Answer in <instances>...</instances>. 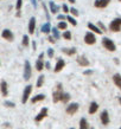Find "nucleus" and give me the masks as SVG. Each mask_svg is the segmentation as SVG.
<instances>
[{"instance_id": "1", "label": "nucleus", "mask_w": 121, "mask_h": 129, "mask_svg": "<svg viewBox=\"0 0 121 129\" xmlns=\"http://www.w3.org/2000/svg\"><path fill=\"white\" fill-rule=\"evenodd\" d=\"M63 94H64V91H63L62 83H57L55 86V90L52 92V101H54V103H57V102L61 101Z\"/></svg>"}, {"instance_id": "2", "label": "nucleus", "mask_w": 121, "mask_h": 129, "mask_svg": "<svg viewBox=\"0 0 121 129\" xmlns=\"http://www.w3.org/2000/svg\"><path fill=\"white\" fill-rule=\"evenodd\" d=\"M102 45L105 46L106 50L110 51V52H114V51L116 50V45L114 44V42L112 39H109V38H107V37H105L102 39Z\"/></svg>"}, {"instance_id": "3", "label": "nucleus", "mask_w": 121, "mask_h": 129, "mask_svg": "<svg viewBox=\"0 0 121 129\" xmlns=\"http://www.w3.org/2000/svg\"><path fill=\"white\" fill-rule=\"evenodd\" d=\"M109 30L113 32L121 31V18H115L110 21L109 24Z\"/></svg>"}, {"instance_id": "4", "label": "nucleus", "mask_w": 121, "mask_h": 129, "mask_svg": "<svg viewBox=\"0 0 121 129\" xmlns=\"http://www.w3.org/2000/svg\"><path fill=\"white\" fill-rule=\"evenodd\" d=\"M31 75H32V68H31V64L29 60L25 62L24 64V79L25 81H29L31 78Z\"/></svg>"}, {"instance_id": "5", "label": "nucleus", "mask_w": 121, "mask_h": 129, "mask_svg": "<svg viewBox=\"0 0 121 129\" xmlns=\"http://www.w3.org/2000/svg\"><path fill=\"white\" fill-rule=\"evenodd\" d=\"M84 43L88 44V45H94V44L96 43V37H95V35H94L93 32L88 31L84 35Z\"/></svg>"}, {"instance_id": "6", "label": "nucleus", "mask_w": 121, "mask_h": 129, "mask_svg": "<svg viewBox=\"0 0 121 129\" xmlns=\"http://www.w3.org/2000/svg\"><path fill=\"white\" fill-rule=\"evenodd\" d=\"M32 92V85H26L25 86V89H24V92H23V97H21V103L25 104L26 102L29 101V97H30V95Z\"/></svg>"}, {"instance_id": "7", "label": "nucleus", "mask_w": 121, "mask_h": 129, "mask_svg": "<svg viewBox=\"0 0 121 129\" xmlns=\"http://www.w3.org/2000/svg\"><path fill=\"white\" fill-rule=\"evenodd\" d=\"M78 108H80V106H78V103H70L69 106L66 107V114L68 115H75V114L78 111Z\"/></svg>"}, {"instance_id": "8", "label": "nucleus", "mask_w": 121, "mask_h": 129, "mask_svg": "<svg viewBox=\"0 0 121 129\" xmlns=\"http://www.w3.org/2000/svg\"><path fill=\"white\" fill-rule=\"evenodd\" d=\"M47 111H49V110H47V108H45V107H44V108H42V110L39 111V114H37V116L35 117V121L36 122L43 121L44 118L47 116Z\"/></svg>"}, {"instance_id": "9", "label": "nucleus", "mask_w": 121, "mask_h": 129, "mask_svg": "<svg viewBox=\"0 0 121 129\" xmlns=\"http://www.w3.org/2000/svg\"><path fill=\"white\" fill-rule=\"evenodd\" d=\"M1 37L4 38V39L8 40V42H12V40L14 39V36L12 33L11 30H8V28H5L4 31L1 32Z\"/></svg>"}, {"instance_id": "10", "label": "nucleus", "mask_w": 121, "mask_h": 129, "mask_svg": "<svg viewBox=\"0 0 121 129\" xmlns=\"http://www.w3.org/2000/svg\"><path fill=\"white\" fill-rule=\"evenodd\" d=\"M43 58H44V53H40V55H39V57H38V59L36 60V70H37V71H42L44 69Z\"/></svg>"}, {"instance_id": "11", "label": "nucleus", "mask_w": 121, "mask_h": 129, "mask_svg": "<svg viewBox=\"0 0 121 129\" xmlns=\"http://www.w3.org/2000/svg\"><path fill=\"white\" fill-rule=\"evenodd\" d=\"M65 67V62H64V59L63 58H58L57 59V62H56V65H55V69L54 71L55 72H59V71H62Z\"/></svg>"}, {"instance_id": "12", "label": "nucleus", "mask_w": 121, "mask_h": 129, "mask_svg": "<svg viewBox=\"0 0 121 129\" xmlns=\"http://www.w3.org/2000/svg\"><path fill=\"white\" fill-rule=\"evenodd\" d=\"M110 3V0H95L94 6L96 8H105L108 6V4Z\"/></svg>"}, {"instance_id": "13", "label": "nucleus", "mask_w": 121, "mask_h": 129, "mask_svg": "<svg viewBox=\"0 0 121 129\" xmlns=\"http://www.w3.org/2000/svg\"><path fill=\"white\" fill-rule=\"evenodd\" d=\"M0 91H1V95L6 97L8 95V85H7V82L6 81H1L0 82Z\"/></svg>"}, {"instance_id": "14", "label": "nucleus", "mask_w": 121, "mask_h": 129, "mask_svg": "<svg viewBox=\"0 0 121 129\" xmlns=\"http://www.w3.org/2000/svg\"><path fill=\"white\" fill-rule=\"evenodd\" d=\"M100 118H101V122L103 125H107L109 123V115H108V111L107 110H103L100 115Z\"/></svg>"}, {"instance_id": "15", "label": "nucleus", "mask_w": 121, "mask_h": 129, "mask_svg": "<svg viewBox=\"0 0 121 129\" xmlns=\"http://www.w3.org/2000/svg\"><path fill=\"white\" fill-rule=\"evenodd\" d=\"M76 60H77L78 65H81V67H89V60L87 59L86 56H78Z\"/></svg>"}, {"instance_id": "16", "label": "nucleus", "mask_w": 121, "mask_h": 129, "mask_svg": "<svg viewBox=\"0 0 121 129\" xmlns=\"http://www.w3.org/2000/svg\"><path fill=\"white\" fill-rule=\"evenodd\" d=\"M35 30H36V18L32 17L30 21H29V33L30 35H33L35 33Z\"/></svg>"}, {"instance_id": "17", "label": "nucleus", "mask_w": 121, "mask_h": 129, "mask_svg": "<svg viewBox=\"0 0 121 129\" xmlns=\"http://www.w3.org/2000/svg\"><path fill=\"white\" fill-rule=\"evenodd\" d=\"M88 28H89L91 32L96 33V35H102V31L100 30V27H99V26H96V25H94L93 23H89V24H88Z\"/></svg>"}, {"instance_id": "18", "label": "nucleus", "mask_w": 121, "mask_h": 129, "mask_svg": "<svg viewBox=\"0 0 121 129\" xmlns=\"http://www.w3.org/2000/svg\"><path fill=\"white\" fill-rule=\"evenodd\" d=\"M113 82H114V84L121 90V75H119V74L114 75L113 76Z\"/></svg>"}, {"instance_id": "19", "label": "nucleus", "mask_w": 121, "mask_h": 129, "mask_svg": "<svg viewBox=\"0 0 121 129\" xmlns=\"http://www.w3.org/2000/svg\"><path fill=\"white\" fill-rule=\"evenodd\" d=\"M45 100V95L43 94H39V95H36L35 97H32L31 98V103H37V102H40V101H44Z\"/></svg>"}, {"instance_id": "20", "label": "nucleus", "mask_w": 121, "mask_h": 129, "mask_svg": "<svg viewBox=\"0 0 121 129\" xmlns=\"http://www.w3.org/2000/svg\"><path fill=\"white\" fill-rule=\"evenodd\" d=\"M99 109V104L96 103V102H91L90 103V107H89V114L90 115H93V114H95L96 111H98Z\"/></svg>"}, {"instance_id": "21", "label": "nucleus", "mask_w": 121, "mask_h": 129, "mask_svg": "<svg viewBox=\"0 0 121 129\" xmlns=\"http://www.w3.org/2000/svg\"><path fill=\"white\" fill-rule=\"evenodd\" d=\"M49 6H50V12L51 13H54V14H57V12H58V6L54 3V1H49Z\"/></svg>"}, {"instance_id": "22", "label": "nucleus", "mask_w": 121, "mask_h": 129, "mask_svg": "<svg viewBox=\"0 0 121 129\" xmlns=\"http://www.w3.org/2000/svg\"><path fill=\"white\" fill-rule=\"evenodd\" d=\"M42 32L43 33H46V35H49L51 32V25H50V21H47V23H45L42 26Z\"/></svg>"}, {"instance_id": "23", "label": "nucleus", "mask_w": 121, "mask_h": 129, "mask_svg": "<svg viewBox=\"0 0 121 129\" xmlns=\"http://www.w3.org/2000/svg\"><path fill=\"white\" fill-rule=\"evenodd\" d=\"M63 53H65L68 56H74L76 53V49L75 47H70V49H63L62 50Z\"/></svg>"}, {"instance_id": "24", "label": "nucleus", "mask_w": 121, "mask_h": 129, "mask_svg": "<svg viewBox=\"0 0 121 129\" xmlns=\"http://www.w3.org/2000/svg\"><path fill=\"white\" fill-rule=\"evenodd\" d=\"M80 129H89L88 121L86 118H81V121H80Z\"/></svg>"}, {"instance_id": "25", "label": "nucleus", "mask_w": 121, "mask_h": 129, "mask_svg": "<svg viewBox=\"0 0 121 129\" xmlns=\"http://www.w3.org/2000/svg\"><path fill=\"white\" fill-rule=\"evenodd\" d=\"M44 79H45L44 75H40V76L38 77V79H37V82H36V85H37V88H42V86H43Z\"/></svg>"}, {"instance_id": "26", "label": "nucleus", "mask_w": 121, "mask_h": 129, "mask_svg": "<svg viewBox=\"0 0 121 129\" xmlns=\"http://www.w3.org/2000/svg\"><path fill=\"white\" fill-rule=\"evenodd\" d=\"M51 32H52V37H54L55 39H59V38H61V35H59L58 28L57 27H51Z\"/></svg>"}, {"instance_id": "27", "label": "nucleus", "mask_w": 121, "mask_h": 129, "mask_svg": "<svg viewBox=\"0 0 121 129\" xmlns=\"http://www.w3.org/2000/svg\"><path fill=\"white\" fill-rule=\"evenodd\" d=\"M66 27H68V23L66 21H59L58 24H57V28L58 30H66Z\"/></svg>"}, {"instance_id": "28", "label": "nucleus", "mask_w": 121, "mask_h": 129, "mask_svg": "<svg viewBox=\"0 0 121 129\" xmlns=\"http://www.w3.org/2000/svg\"><path fill=\"white\" fill-rule=\"evenodd\" d=\"M70 94H68V92H64L62 96V100H61V102H63V103H66V102L70 101Z\"/></svg>"}, {"instance_id": "29", "label": "nucleus", "mask_w": 121, "mask_h": 129, "mask_svg": "<svg viewBox=\"0 0 121 129\" xmlns=\"http://www.w3.org/2000/svg\"><path fill=\"white\" fill-rule=\"evenodd\" d=\"M29 45H30V38H29L28 35H25V36L23 37V46L28 47Z\"/></svg>"}, {"instance_id": "30", "label": "nucleus", "mask_w": 121, "mask_h": 129, "mask_svg": "<svg viewBox=\"0 0 121 129\" xmlns=\"http://www.w3.org/2000/svg\"><path fill=\"white\" fill-rule=\"evenodd\" d=\"M66 20H68V21H69V23H70L72 26H76V25H77V21H76V19H75L74 17L66 16Z\"/></svg>"}, {"instance_id": "31", "label": "nucleus", "mask_w": 121, "mask_h": 129, "mask_svg": "<svg viewBox=\"0 0 121 129\" xmlns=\"http://www.w3.org/2000/svg\"><path fill=\"white\" fill-rule=\"evenodd\" d=\"M63 38L66 40H70L71 39V32L70 31H68V30H65L64 31V33H63Z\"/></svg>"}, {"instance_id": "32", "label": "nucleus", "mask_w": 121, "mask_h": 129, "mask_svg": "<svg viewBox=\"0 0 121 129\" xmlns=\"http://www.w3.org/2000/svg\"><path fill=\"white\" fill-rule=\"evenodd\" d=\"M21 6H23V0H17V4H16V10L17 11H20Z\"/></svg>"}, {"instance_id": "33", "label": "nucleus", "mask_w": 121, "mask_h": 129, "mask_svg": "<svg viewBox=\"0 0 121 129\" xmlns=\"http://www.w3.org/2000/svg\"><path fill=\"white\" fill-rule=\"evenodd\" d=\"M69 13H71V16H72V17H77L78 16V11L76 10V8H70Z\"/></svg>"}, {"instance_id": "34", "label": "nucleus", "mask_w": 121, "mask_h": 129, "mask_svg": "<svg viewBox=\"0 0 121 129\" xmlns=\"http://www.w3.org/2000/svg\"><path fill=\"white\" fill-rule=\"evenodd\" d=\"M4 104H5L6 107H10V108H14V107H16V104H14L13 102H8V101H6Z\"/></svg>"}, {"instance_id": "35", "label": "nucleus", "mask_w": 121, "mask_h": 129, "mask_svg": "<svg viewBox=\"0 0 121 129\" xmlns=\"http://www.w3.org/2000/svg\"><path fill=\"white\" fill-rule=\"evenodd\" d=\"M47 57L49 58L54 57V49H47Z\"/></svg>"}, {"instance_id": "36", "label": "nucleus", "mask_w": 121, "mask_h": 129, "mask_svg": "<svg viewBox=\"0 0 121 129\" xmlns=\"http://www.w3.org/2000/svg\"><path fill=\"white\" fill-rule=\"evenodd\" d=\"M62 8H63V12H64V13H65V14H68V13H69V11H70V8L68 7V6H66V4H64L62 6Z\"/></svg>"}, {"instance_id": "37", "label": "nucleus", "mask_w": 121, "mask_h": 129, "mask_svg": "<svg viewBox=\"0 0 121 129\" xmlns=\"http://www.w3.org/2000/svg\"><path fill=\"white\" fill-rule=\"evenodd\" d=\"M98 26H99V27H100V30H101L102 32H103V31H106V26H105V25H103V24L101 23V21H99V23H98Z\"/></svg>"}, {"instance_id": "38", "label": "nucleus", "mask_w": 121, "mask_h": 129, "mask_svg": "<svg viewBox=\"0 0 121 129\" xmlns=\"http://www.w3.org/2000/svg\"><path fill=\"white\" fill-rule=\"evenodd\" d=\"M57 19L61 20V21H63V20H66V16H63V14H58V16H57Z\"/></svg>"}, {"instance_id": "39", "label": "nucleus", "mask_w": 121, "mask_h": 129, "mask_svg": "<svg viewBox=\"0 0 121 129\" xmlns=\"http://www.w3.org/2000/svg\"><path fill=\"white\" fill-rule=\"evenodd\" d=\"M47 40H49V42H50V43H56V39L55 38H54V37H52V36H50V37H49V38H47Z\"/></svg>"}, {"instance_id": "40", "label": "nucleus", "mask_w": 121, "mask_h": 129, "mask_svg": "<svg viewBox=\"0 0 121 129\" xmlns=\"http://www.w3.org/2000/svg\"><path fill=\"white\" fill-rule=\"evenodd\" d=\"M93 74V71L91 70H86V71H83V75H86V76H88V75H91Z\"/></svg>"}, {"instance_id": "41", "label": "nucleus", "mask_w": 121, "mask_h": 129, "mask_svg": "<svg viewBox=\"0 0 121 129\" xmlns=\"http://www.w3.org/2000/svg\"><path fill=\"white\" fill-rule=\"evenodd\" d=\"M44 68H46L47 70H49V69H50V68H51V65H50V63H49V62H46V63H44Z\"/></svg>"}, {"instance_id": "42", "label": "nucleus", "mask_w": 121, "mask_h": 129, "mask_svg": "<svg viewBox=\"0 0 121 129\" xmlns=\"http://www.w3.org/2000/svg\"><path fill=\"white\" fill-rule=\"evenodd\" d=\"M31 3H32V6H33V7H37V3H36V0H31Z\"/></svg>"}, {"instance_id": "43", "label": "nucleus", "mask_w": 121, "mask_h": 129, "mask_svg": "<svg viewBox=\"0 0 121 129\" xmlns=\"http://www.w3.org/2000/svg\"><path fill=\"white\" fill-rule=\"evenodd\" d=\"M32 46H33V50H36V43H35V42L32 43Z\"/></svg>"}, {"instance_id": "44", "label": "nucleus", "mask_w": 121, "mask_h": 129, "mask_svg": "<svg viewBox=\"0 0 121 129\" xmlns=\"http://www.w3.org/2000/svg\"><path fill=\"white\" fill-rule=\"evenodd\" d=\"M68 1H69L70 4H75V0H68Z\"/></svg>"}, {"instance_id": "45", "label": "nucleus", "mask_w": 121, "mask_h": 129, "mask_svg": "<svg viewBox=\"0 0 121 129\" xmlns=\"http://www.w3.org/2000/svg\"><path fill=\"white\" fill-rule=\"evenodd\" d=\"M119 101H120V103H121V97H119Z\"/></svg>"}, {"instance_id": "46", "label": "nucleus", "mask_w": 121, "mask_h": 129, "mask_svg": "<svg viewBox=\"0 0 121 129\" xmlns=\"http://www.w3.org/2000/svg\"><path fill=\"white\" fill-rule=\"evenodd\" d=\"M70 129H75V128H70Z\"/></svg>"}, {"instance_id": "47", "label": "nucleus", "mask_w": 121, "mask_h": 129, "mask_svg": "<svg viewBox=\"0 0 121 129\" xmlns=\"http://www.w3.org/2000/svg\"><path fill=\"white\" fill-rule=\"evenodd\" d=\"M119 1H121V0H119Z\"/></svg>"}, {"instance_id": "48", "label": "nucleus", "mask_w": 121, "mask_h": 129, "mask_svg": "<svg viewBox=\"0 0 121 129\" xmlns=\"http://www.w3.org/2000/svg\"><path fill=\"white\" fill-rule=\"evenodd\" d=\"M120 129H121V128H120Z\"/></svg>"}]
</instances>
